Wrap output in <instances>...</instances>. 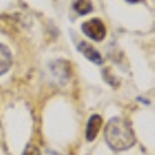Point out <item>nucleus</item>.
<instances>
[{
	"mask_svg": "<svg viewBox=\"0 0 155 155\" xmlns=\"http://www.w3.org/2000/svg\"><path fill=\"white\" fill-rule=\"evenodd\" d=\"M129 3H137V2H141V0H127Z\"/></svg>",
	"mask_w": 155,
	"mask_h": 155,
	"instance_id": "obj_8",
	"label": "nucleus"
},
{
	"mask_svg": "<svg viewBox=\"0 0 155 155\" xmlns=\"http://www.w3.org/2000/svg\"><path fill=\"white\" fill-rule=\"evenodd\" d=\"M81 30L89 39L94 41H101L104 40V38L106 36V28L102 21L98 18H92L89 21H87L83 23Z\"/></svg>",
	"mask_w": 155,
	"mask_h": 155,
	"instance_id": "obj_2",
	"label": "nucleus"
},
{
	"mask_svg": "<svg viewBox=\"0 0 155 155\" xmlns=\"http://www.w3.org/2000/svg\"><path fill=\"white\" fill-rule=\"evenodd\" d=\"M105 138L109 146L115 151H124L136 142L130 124L123 118H113L106 125Z\"/></svg>",
	"mask_w": 155,
	"mask_h": 155,
	"instance_id": "obj_1",
	"label": "nucleus"
},
{
	"mask_svg": "<svg viewBox=\"0 0 155 155\" xmlns=\"http://www.w3.org/2000/svg\"><path fill=\"white\" fill-rule=\"evenodd\" d=\"M76 48H78V51L83 53L84 57H87L89 61L94 62V64H97V65L102 64V57H101V54L91 44H88L87 41H79V44H78Z\"/></svg>",
	"mask_w": 155,
	"mask_h": 155,
	"instance_id": "obj_3",
	"label": "nucleus"
},
{
	"mask_svg": "<svg viewBox=\"0 0 155 155\" xmlns=\"http://www.w3.org/2000/svg\"><path fill=\"white\" fill-rule=\"evenodd\" d=\"M12 65V53L8 47L0 43V75L5 74Z\"/></svg>",
	"mask_w": 155,
	"mask_h": 155,
	"instance_id": "obj_5",
	"label": "nucleus"
},
{
	"mask_svg": "<svg viewBox=\"0 0 155 155\" xmlns=\"http://www.w3.org/2000/svg\"><path fill=\"white\" fill-rule=\"evenodd\" d=\"M23 155H40V151H39V149L35 145L28 143L25 149V151H23Z\"/></svg>",
	"mask_w": 155,
	"mask_h": 155,
	"instance_id": "obj_7",
	"label": "nucleus"
},
{
	"mask_svg": "<svg viewBox=\"0 0 155 155\" xmlns=\"http://www.w3.org/2000/svg\"><path fill=\"white\" fill-rule=\"evenodd\" d=\"M102 124V119L100 115H92L88 124H87V132H85V137L88 141H93L96 138V136L98 134L100 127Z\"/></svg>",
	"mask_w": 155,
	"mask_h": 155,
	"instance_id": "obj_4",
	"label": "nucleus"
},
{
	"mask_svg": "<svg viewBox=\"0 0 155 155\" xmlns=\"http://www.w3.org/2000/svg\"><path fill=\"white\" fill-rule=\"evenodd\" d=\"M74 9L79 14L84 16V14L89 13L92 11V2L91 0H75L74 2Z\"/></svg>",
	"mask_w": 155,
	"mask_h": 155,
	"instance_id": "obj_6",
	"label": "nucleus"
}]
</instances>
